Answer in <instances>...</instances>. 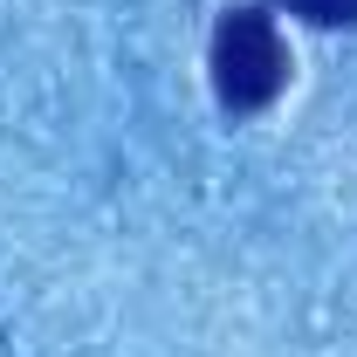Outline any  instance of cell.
I'll use <instances>...</instances> for the list:
<instances>
[{
  "mask_svg": "<svg viewBox=\"0 0 357 357\" xmlns=\"http://www.w3.org/2000/svg\"><path fill=\"white\" fill-rule=\"evenodd\" d=\"M206 69H213L220 110H234V117L268 110V103L289 89V42H282L275 14H261V7H227L220 28H213Z\"/></svg>",
  "mask_w": 357,
  "mask_h": 357,
  "instance_id": "cell-1",
  "label": "cell"
},
{
  "mask_svg": "<svg viewBox=\"0 0 357 357\" xmlns=\"http://www.w3.org/2000/svg\"><path fill=\"white\" fill-rule=\"evenodd\" d=\"M289 14H303L310 28H357V0H282Z\"/></svg>",
  "mask_w": 357,
  "mask_h": 357,
  "instance_id": "cell-2",
  "label": "cell"
}]
</instances>
